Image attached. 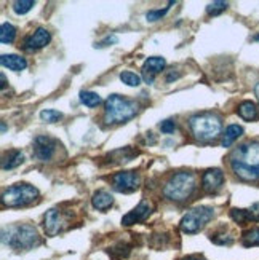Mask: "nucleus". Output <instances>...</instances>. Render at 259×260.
<instances>
[{
	"mask_svg": "<svg viewBox=\"0 0 259 260\" xmlns=\"http://www.w3.org/2000/svg\"><path fill=\"white\" fill-rule=\"evenodd\" d=\"M231 168L234 174L242 180L259 179V142H245L235 149L231 156Z\"/></svg>",
	"mask_w": 259,
	"mask_h": 260,
	"instance_id": "f257e3e1",
	"label": "nucleus"
},
{
	"mask_svg": "<svg viewBox=\"0 0 259 260\" xmlns=\"http://www.w3.org/2000/svg\"><path fill=\"white\" fill-rule=\"evenodd\" d=\"M2 243L16 251H27L40 243V236L37 229L32 225H13L2 232Z\"/></svg>",
	"mask_w": 259,
	"mask_h": 260,
	"instance_id": "f03ea898",
	"label": "nucleus"
},
{
	"mask_svg": "<svg viewBox=\"0 0 259 260\" xmlns=\"http://www.w3.org/2000/svg\"><path fill=\"white\" fill-rule=\"evenodd\" d=\"M138 114V104L119 94H110L104 104V121L107 125L127 123Z\"/></svg>",
	"mask_w": 259,
	"mask_h": 260,
	"instance_id": "7ed1b4c3",
	"label": "nucleus"
},
{
	"mask_svg": "<svg viewBox=\"0 0 259 260\" xmlns=\"http://www.w3.org/2000/svg\"><path fill=\"white\" fill-rule=\"evenodd\" d=\"M189 128L197 141L210 142V141H215L221 134L222 120L216 114L204 112V114H197L189 118Z\"/></svg>",
	"mask_w": 259,
	"mask_h": 260,
	"instance_id": "20e7f679",
	"label": "nucleus"
},
{
	"mask_svg": "<svg viewBox=\"0 0 259 260\" xmlns=\"http://www.w3.org/2000/svg\"><path fill=\"white\" fill-rule=\"evenodd\" d=\"M197 187V177L194 173L181 171L173 174L170 179L165 182L163 187V195L170 201H186L190 198V195L194 193V190Z\"/></svg>",
	"mask_w": 259,
	"mask_h": 260,
	"instance_id": "39448f33",
	"label": "nucleus"
},
{
	"mask_svg": "<svg viewBox=\"0 0 259 260\" xmlns=\"http://www.w3.org/2000/svg\"><path fill=\"white\" fill-rule=\"evenodd\" d=\"M39 197V190L29 185V184H16L8 187L4 193H2V203L4 206L8 208H18V206H26L31 205L37 200Z\"/></svg>",
	"mask_w": 259,
	"mask_h": 260,
	"instance_id": "423d86ee",
	"label": "nucleus"
},
{
	"mask_svg": "<svg viewBox=\"0 0 259 260\" xmlns=\"http://www.w3.org/2000/svg\"><path fill=\"white\" fill-rule=\"evenodd\" d=\"M213 217V209L207 206H200L187 211L181 222H179V227L184 233H195L200 229H204L205 225L211 220Z\"/></svg>",
	"mask_w": 259,
	"mask_h": 260,
	"instance_id": "0eeeda50",
	"label": "nucleus"
},
{
	"mask_svg": "<svg viewBox=\"0 0 259 260\" xmlns=\"http://www.w3.org/2000/svg\"><path fill=\"white\" fill-rule=\"evenodd\" d=\"M141 177L136 171H122L112 176V188L119 193H131L138 190Z\"/></svg>",
	"mask_w": 259,
	"mask_h": 260,
	"instance_id": "6e6552de",
	"label": "nucleus"
},
{
	"mask_svg": "<svg viewBox=\"0 0 259 260\" xmlns=\"http://www.w3.org/2000/svg\"><path fill=\"white\" fill-rule=\"evenodd\" d=\"M56 147H58V142L54 139L48 136H39L34 141V156L39 161H50L56 152Z\"/></svg>",
	"mask_w": 259,
	"mask_h": 260,
	"instance_id": "1a4fd4ad",
	"label": "nucleus"
},
{
	"mask_svg": "<svg viewBox=\"0 0 259 260\" xmlns=\"http://www.w3.org/2000/svg\"><path fill=\"white\" fill-rule=\"evenodd\" d=\"M151 211H152L151 201L142 200L133 211H130L128 214H125V216H123L122 225H125V227H130V225H134V223H138V222H142V220H146V219L149 217Z\"/></svg>",
	"mask_w": 259,
	"mask_h": 260,
	"instance_id": "9d476101",
	"label": "nucleus"
},
{
	"mask_svg": "<svg viewBox=\"0 0 259 260\" xmlns=\"http://www.w3.org/2000/svg\"><path fill=\"white\" fill-rule=\"evenodd\" d=\"M51 40V36L50 32L45 29V27H39L36 29L29 37H26L24 40V48L27 51H36V50H40L43 47H47Z\"/></svg>",
	"mask_w": 259,
	"mask_h": 260,
	"instance_id": "9b49d317",
	"label": "nucleus"
},
{
	"mask_svg": "<svg viewBox=\"0 0 259 260\" xmlns=\"http://www.w3.org/2000/svg\"><path fill=\"white\" fill-rule=\"evenodd\" d=\"M165 59L162 58V56H152V58H148L144 61L142 64V78L146 83H152L154 78L157 74H160L163 71L165 67Z\"/></svg>",
	"mask_w": 259,
	"mask_h": 260,
	"instance_id": "f8f14e48",
	"label": "nucleus"
},
{
	"mask_svg": "<svg viewBox=\"0 0 259 260\" xmlns=\"http://www.w3.org/2000/svg\"><path fill=\"white\" fill-rule=\"evenodd\" d=\"M222 184H224V174L218 168L208 169V171H205V174L202 176V187H204V190L208 191V193L218 191L222 187Z\"/></svg>",
	"mask_w": 259,
	"mask_h": 260,
	"instance_id": "ddd939ff",
	"label": "nucleus"
},
{
	"mask_svg": "<svg viewBox=\"0 0 259 260\" xmlns=\"http://www.w3.org/2000/svg\"><path fill=\"white\" fill-rule=\"evenodd\" d=\"M63 216H61V212L60 209H50L47 214H45V217H43V225H45V232H47L48 236H54V235H58L63 229Z\"/></svg>",
	"mask_w": 259,
	"mask_h": 260,
	"instance_id": "4468645a",
	"label": "nucleus"
},
{
	"mask_svg": "<svg viewBox=\"0 0 259 260\" xmlns=\"http://www.w3.org/2000/svg\"><path fill=\"white\" fill-rule=\"evenodd\" d=\"M0 62H2V66L7 67V69L15 71V72H21L27 67V61L18 54H2Z\"/></svg>",
	"mask_w": 259,
	"mask_h": 260,
	"instance_id": "2eb2a0df",
	"label": "nucleus"
},
{
	"mask_svg": "<svg viewBox=\"0 0 259 260\" xmlns=\"http://www.w3.org/2000/svg\"><path fill=\"white\" fill-rule=\"evenodd\" d=\"M112 203H114V198H112V195L107 193V191H104V190L96 191V193L93 195V198H92V205L98 211H106V209H109L112 206Z\"/></svg>",
	"mask_w": 259,
	"mask_h": 260,
	"instance_id": "dca6fc26",
	"label": "nucleus"
},
{
	"mask_svg": "<svg viewBox=\"0 0 259 260\" xmlns=\"http://www.w3.org/2000/svg\"><path fill=\"white\" fill-rule=\"evenodd\" d=\"M237 112H239V115L246 121H253L259 117V109L253 101H243V103L239 106Z\"/></svg>",
	"mask_w": 259,
	"mask_h": 260,
	"instance_id": "f3484780",
	"label": "nucleus"
},
{
	"mask_svg": "<svg viewBox=\"0 0 259 260\" xmlns=\"http://www.w3.org/2000/svg\"><path fill=\"white\" fill-rule=\"evenodd\" d=\"M243 134V128L239 126V125H229L226 128L222 134V141H221V145L222 147H231L235 141H237L240 136Z\"/></svg>",
	"mask_w": 259,
	"mask_h": 260,
	"instance_id": "a211bd4d",
	"label": "nucleus"
},
{
	"mask_svg": "<svg viewBox=\"0 0 259 260\" xmlns=\"http://www.w3.org/2000/svg\"><path fill=\"white\" fill-rule=\"evenodd\" d=\"M24 160V155H22L21 150H11L8 153L4 155V160H2V169L7 171V169H13L16 166H19Z\"/></svg>",
	"mask_w": 259,
	"mask_h": 260,
	"instance_id": "6ab92c4d",
	"label": "nucleus"
},
{
	"mask_svg": "<svg viewBox=\"0 0 259 260\" xmlns=\"http://www.w3.org/2000/svg\"><path fill=\"white\" fill-rule=\"evenodd\" d=\"M16 37V27L10 22H4L0 27V42L2 43H11Z\"/></svg>",
	"mask_w": 259,
	"mask_h": 260,
	"instance_id": "aec40b11",
	"label": "nucleus"
},
{
	"mask_svg": "<svg viewBox=\"0 0 259 260\" xmlns=\"http://www.w3.org/2000/svg\"><path fill=\"white\" fill-rule=\"evenodd\" d=\"M80 103L87 107H98L101 103H103V99L98 93H93V91H82L80 93Z\"/></svg>",
	"mask_w": 259,
	"mask_h": 260,
	"instance_id": "412c9836",
	"label": "nucleus"
},
{
	"mask_svg": "<svg viewBox=\"0 0 259 260\" xmlns=\"http://www.w3.org/2000/svg\"><path fill=\"white\" fill-rule=\"evenodd\" d=\"M242 243L246 247H251V246H259V229H253L250 232L243 233L242 236Z\"/></svg>",
	"mask_w": 259,
	"mask_h": 260,
	"instance_id": "4be33fe9",
	"label": "nucleus"
},
{
	"mask_svg": "<svg viewBox=\"0 0 259 260\" xmlns=\"http://www.w3.org/2000/svg\"><path fill=\"white\" fill-rule=\"evenodd\" d=\"M120 80L128 85V86H139L141 85V77L134 72H130V71H125L120 74Z\"/></svg>",
	"mask_w": 259,
	"mask_h": 260,
	"instance_id": "5701e85b",
	"label": "nucleus"
},
{
	"mask_svg": "<svg viewBox=\"0 0 259 260\" xmlns=\"http://www.w3.org/2000/svg\"><path fill=\"white\" fill-rule=\"evenodd\" d=\"M40 118L45 123H56L63 118V114L60 110H53V109H47V110H42L40 112Z\"/></svg>",
	"mask_w": 259,
	"mask_h": 260,
	"instance_id": "b1692460",
	"label": "nucleus"
},
{
	"mask_svg": "<svg viewBox=\"0 0 259 260\" xmlns=\"http://www.w3.org/2000/svg\"><path fill=\"white\" fill-rule=\"evenodd\" d=\"M34 5H36V2H32V0H16L13 4V10L16 15H26Z\"/></svg>",
	"mask_w": 259,
	"mask_h": 260,
	"instance_id": "393cba45",
	"label": "nucleus"
},
{
	"mask_svg": "<svg viewBox=\"0 0 259 260\" xmlns=\"http://www.w3.org/2000/svg\"><path fill=\"white\" fill-rule=\"evenodd\" d=\"M175 2H170V4H168V7H165L163 10H151V11H148V13H146V19H148L149 22H155V21L162 19L168 13V10H170V7Z\"/></svg>",
	"mask_w": 259,
	"mask_h": 260,
	"instance_id": "a878e982",
	"label": "nucleus"
},
{
	"mask_svg": "<svg viewBox=\"0 0 259 260\" xmlns=\"http://www.w3.org/2000/svg\"><path fill=\"white\" fill-rule=\"evenodd\" d=\"M227 7H229L227 2H219V0H218V2H213V4H210L207 7V13L211 15V16H216V15L222 13V11H226Z\"/></svg>",
	"mask_w": 259,
	"mask_h": 260,
	"instance_id": "bb28decb",
	"label": "nucleus"
},
{
	"mask_svg": "<svg viewBox=\"0 0 259 260\" xmlns=\"http://www.w3.org/2000/svg\"><path fill=\"white\" fill-rule=\"evenodd\" d=\"M231 216H232V219L237 222V223H245V222L250 220L246 209H232L231 211Z\"/></svg>",
	"mask_w": 259,
	"mask_h": 260,
	"instance_id": "cd10ccee",
	"label": "nucleus"
},
{
	"mask_svg": "<svg viewBox=\"0 0 259 260\" xmlns=\"http://www.w3.org/2000/svg\"><path fill=\"white\" fill-rule=\"evenodd\" d=\"M175 129H176V125L173 120H165L160 123V131L163 134H171V133H175Z\"/></svg>",
	"mask_w": 259,
	"mask_h": 260,
	"instance_id": "c85d7f7f",
	"label": "nucleus"
},
{
	"mask_svg": "<svg viewBox=\"0 0 259 260\" xmlns=\"http://www.w3.org/2000/svg\"><path fill=\"white\" fill-rule=\"evenodd\" d=\"M211 241L216 244H232L234 240L229 235H215V236H211Z\"/></svg>",
	"mask_w": 259,
	"mask_h": 260,
	"instance_id": "c756f323",
	"label": "nucleus"
},
{
	"mask_svg": "<svg viewBox=\"0 0 259 260\" xmlns=\"http://www.w3.org/2000/svg\"><path fill=\"white\" fill-rule=\"evenodd\" d=\"M246 212H248L250 220H259V203H254L250 209H246Z\"/></svg>",
	"mask_w": 259,
	"mask_h": 260,
	"instance_id": "7c9ffc66",
	"label": "nucleus"
},
{
	"mask_svg": "<svg viewBox=\"0 0 259 260\" xmlns=\"http://www.w3.org/2000/svg\"><path fill=\"white\" fill-rule=\"evenodd\" d=\"M116 42H117V37H116V36H109V37H106L104 40H101L99 43H96L95 47H96V48H104V47H109V45L116 43Z\"/></svg>",
	"mask_w": 259,
	"mask_h": 260,
	"instance_id": "2f4dec72",
	"label": "nucleus"
},
{
	"mask_svg": "<svg viewBox=\"0 0 259 260\" xmlns=\"http://www.w3.org/2000/svg\"><path fill=\"white\" fill-rule=\"evenodd\" d=\"M178 77H179L178 74H175V72H171L170 75H168V78H166V82H168V83H170V82L173 80V78H175V80H176V78H178Z\"/></svg>",
	"mask_w": 259,
	"mask_h": 260,
	"instance_id": "473e14b6",
	"label": "nucleus"
},
{
	"mask_svg": "<svg viewBox=\"0 0 259 260\" xmlns=\"http://www.w3.org/2000/svg\"><path fill=\"white\" fill-rule=\"evenodd\" d=\"M0 78H2V88H5V85H7V78H5V75L2 74V75H0Z\"/></svg>",
	"mask_w": 259,
	"mask_h": 260,
	"instance_id": "72a5a7b5",
	"label": "nucleus"
},
{
	"mask_svg": "<svg viewBox=\"0 0 259 260\" xmlns=\"http://www.w3.org/2000/svg\"><path fill=\"white\" fill-rule=\"evenodd\" d=\"M254 93H256V96H257V99H259V83H257L256 88H254Z\"/></svg>",
	"mask_w": 259,
	"mask_h": 260,
	"instance_id": "f704fd0d",
	"label": "nucleus"
},
{
	"mask_svg": "<svg viewBox=\"0 0 259 260\" xmlns=\"http://www.w3.org/2000/svg\"><path fill=\"white\" fill-rule=\"evenodd\" d=\"M254 40H256V42H259V34H257V36H254Z\"/></svg>",
	"mask_w": 259,
	"mask_h": 260,
	"instance_id": "c9c22d12",
	"label": "nucleus"
}]
</instances>
